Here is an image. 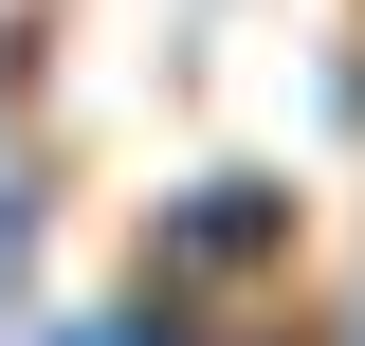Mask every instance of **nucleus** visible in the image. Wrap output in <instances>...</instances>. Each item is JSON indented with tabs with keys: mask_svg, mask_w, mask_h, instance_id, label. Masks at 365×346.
I'll use <instances>...</instances> for the list:
<instances>
[{
	"mask_svg": "<svg viewBox=\"0 0 365 346\" xmlns=\"http://www.w3.org/2000/svg\"><path fill=\"white\" fill-rule=\"evenodd\" d=\"M146 273H182V292H256V273H292V182H274V164H201L165 219H146Z\"/></svg>",
	"mask_w": 365,
	"mask_h": 346,
	"instance_id": "obj_1",
	"label": "nucleus"
},
{
	"mask_svg": "<svg viewBox=\"0 0 365 346\" xmlns=\"http://www.w3.org/2000/svg\"><path fill=\"white\" fill-rule=\"evenodd\" d=\"M91 346H201V292L182 273H128V292L91 310Z\"/></svg>",
	"mask_w": 365,
	"mask_h": 346,
	"instance_id": "obj_2",
	"label": "nucleus"
},
{
	"mask_svg": "<svg viewBox=\"0 0 365 346\" xmlns=\"http://www.w3.org/2000/svg\"><path fill=\"white\" fill-rule=\"evenodd\" d=\"M256 346H347V328H256Z\"/></svg>",
	"mask_w": 365,
	"mask_h": 346,
	"instance_id": "obj_3",
	"label": "nucleus"
},
{
	"mask_svg": "<svg viewBox=\"0 0 365 346\" xmlns=\"http://www.w3.org/2000/svg\"><path fill=\"white\" fill-rule=\"evenodd\" d=\"M37 346H91V328H37Z\"/></svg>",
	"mask_w": 365,
	"mask_h": 346,
	"instance_id": "obj_4",
	"label": "nucleus"
}]
</instances>
